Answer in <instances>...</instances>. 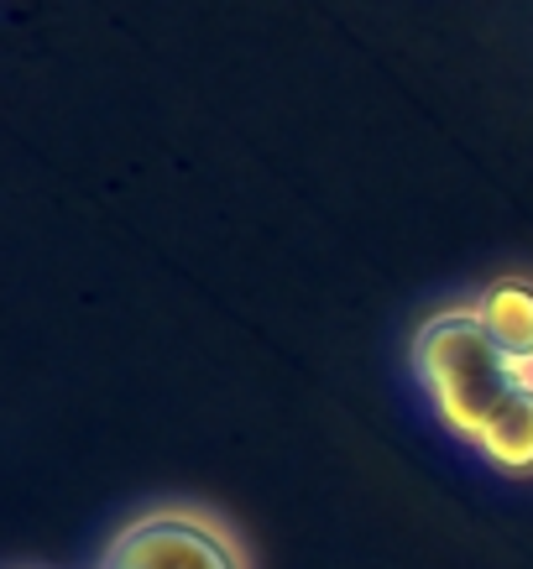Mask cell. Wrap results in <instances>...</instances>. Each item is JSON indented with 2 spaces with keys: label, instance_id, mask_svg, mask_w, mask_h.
<instances>
[{
  "label": "cell",
  "instance_id": "1",
  "mask_svg": "<svg viewBox=\"0 0 533 569\" xmlns=\"http://www.w3.org/2000/svg\"><path fill=\"white\" fill-rule=\"evenodd\" d=\"M413 361L418 377L430 387L434 408L461 439H476L486 429V418L497 413V402L513 387H523L517 366L492 346V335L482 329L476 309L461 313H434L430 325L413 340Z\"/></svg>",
  "mask_w": 533,
  "mask_h": 569
},
{
  "label": "cell",
  "instance_id": "2",
  "mask_svg": "<svg viewBox=\"0 0 533 569\" xmlns=\"http://www.w3.org/2000/svg\"><path fill=\"white\" fill-rule=\"evenodd\" d=\"M105 569H241V565H236V553L225 549V538L199 528V522L147 518L110 543Z\"/></svg>",
  "mask_w": 533,
  "mask_h": 569
},
{
  "label": "cell",
  "instance_id": "3",
  "mask_svg": "<svg viewBox=\"0 0 533 569\" xmlns=\"http://www.w3.org/2000/svg\"><path fill=\"white\" fill-rule=\"evenodd\" d=\"M476 319L482 329L492 335V346L517 366V377H529L533 371V282H492L476 303Z\"/></svg>",
  "mask_w": 533,
  "mask_h": 569
},
{
  "label": "cell",
  "instance_id": "4",
  "mask_svg": "<svg viewBox=\"0 0 533 569\" xmlns=\"http://www.w3.org/2000/svg\"><path fill=\"white\" fill-rule=\"evenodd\" d=\"M476 445H482V455L492 466L513 470V476L533 470V387L529 381L502 397L497 413L486 418V429L476 433Z\"/></svg>",
  "mask_w": 533,
  "mask_h": 569
},
{
  "label": "cell",
  "instance_id": "5",
  "mask_svg": "<svg viewBox=\"0 0 533 569\" xmlns=\"http://www.w3.org/2000/svg\"><path fill=\"white\" fill-rule=\"evenodd\" d=\"M523 381H529V387H533V371H529V377H523Z\"/></svg>",
  "mask_w": 533,
  "mask_h": 569
}]
</instances>
